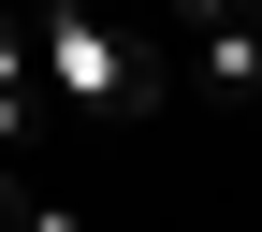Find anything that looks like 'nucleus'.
Here are the masks:
<instances>
[{"label": "nucleus", "mask_w": 262, "mask_h": 232, "mask_svg": "<svg viewBox=\"0 0 262 232\" xmlns=\"http://www.w3.org/2000/svg\"><path fill=\"white\" fill-rule=\"evenodd\" d=\"M189 44H204V87H219V102L248 116V102H262V29L233 15V29H189Z\"/></svg>", "instance_id": "obj_3"}, {"label": "nucleus", "mask_w": 262, "mask_h": 232, "mask_svg": "<svg viewBox=\"0 0 262 232\" xmlns=\"http://www.w3.org/2000/svg\"><path fill=\"white\" fill-rule=\"evenodd\" d=\"M29 203H44V189H29V174H15V145H0V232H15Z\"/></svg>", "instance_id": "obj_4"}, {"label": "nucleus", "mask_w": 262, "mask_h": 232, "mask_svg": "<svg viewBox=\"0 0 262 232\" xmlns=\"http://www.w3.org/2000/svg\"><path fill=\"white\" fill-rule=\"evenodd\" d=\"M29 131H58V116H44V73H29V29L0 15V145H29Z\"/></svg>", "instance_id": "obj_2"}, {"label": "nucleus", "mask_w": 262, "mask_h": 232, "mask_svg": "<svg viewBox=\"0 0 262 232\" xmlns=\"http://www.w3.org/2000/svg\"><path fill=\"white\" fill-rule=\"evenodd\" d=\"M29 73H44V116H146V102H160L146 29H131V15H102V0L29 15Z\"/></svg>", "instance_id": "obj_1"}, {"label": "nucleus", "mask_w": 262, "mask_h": 232, "mask_svg": "<svg viewBox=\"0 0 262 232\" xmlns=\"http://www.w3.org/2000/svg\"><path fill=\"white\" fill-rule=\"evenodd\" d=\"M248 15V0H175V29H233Z\"/></svg>", "instance_id": "obj_5"}]
</instances>
